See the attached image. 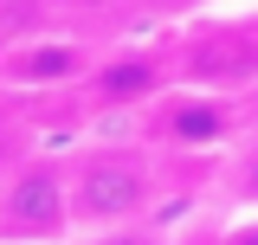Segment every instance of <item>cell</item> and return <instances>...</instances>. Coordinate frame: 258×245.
I'll use <instances>...</instances> for the list:
<instances>
[{"label":"cell","mask_w":258,"mask_h":245,"mask_svg":"<svg viewBox=\"0 0 258 245\" xmlns=\"http://www.w3.org/2000/svg\"><path fill=\"white\" fill-rule=\"evenodd\" d=\"M64 181H71V219L78 232H116L155 219L168 194V155L136 142H78L64 149Z\"/></svg>","instance_id":"cell-1"},{"label":"cell","mask_w":258,"mask_h":245,"mask_svg":"<svg viewBox=\"0 0 258 245\" xmlns=\"http://www.w3.org/2000/svg\"><path fill=\"white\" fill-rule=\"evenodd\" d=\"M52 7H58V0H0V52H7V45H26L39 32H52L45 26Z\"/></svg>","instance_id":"cell-8"},{"label":"cell","mask_w":258,"mask_h":245,"mask_svg":"<svg viewBox=\"0 0 258 245\" xmlns=\"http://www.w3.org/2000/svg\"><path fill=\"white\" fill-rule=\"evenodd\" d=\"M97 65L91 39H64V32H39L26 45H7L0 52V78L20 84V91H78Z\"/></svg>","instance_id":"cell-6"},{"label":"cell","mask_w":258,"mask_h":245,"mask_svg":"<svg viewBox=\"0 0 258 245\" xmlns=\"http://www.w3.org/2000/svg\"><path fill=\"white\" fill-rule=\"evenodd\" d=\"M213 245H258V213H239L232 226H220Z\"/></svg>","instance_id":"cell-10"},{"label":"cell","mask_w":258,"mask_h":245,"mask_svg":"<svg viewBox=\"0 0 258 245\" xmlns=\"http://www.w3.org/2000/svg\"><path fill=\"white\" fill-rule=\"evenodd\" d=\"M239 136H252L239 103L220 91H168L142 116V142L161 155H213V149H232Z\"/></svg>","instance_id":"cell-5"},{"label":"cell","mask_w":258,"mask_h":245,"mask_svg":"<svg viewBox=\"0 0 258 245\" xmlns=\"http://www.w3.org/2000/svg\"><path fill=\"white\" fill-rule=\"evenodd\" d=\"M142 7H187V0H142Z\"/></svg>","instance_id":"cell-12"},{"label":"cell","mask_w":258,"mask_h":245,"mask_svg":"<svg viewBox=\"0 0 258 245\" xmlns=\"http://www.w3.org/2000/svg\"><path fill=\"white\" fill-rule=\"evenodd\" d=\"M174 84V58L168 45H116V52H97L91 78L78 84L91 116H149Z\"/></svg>","instance_id":"cell-4"},{"label":"cell","mask_w":258,"mask_h":245,"mask_svg":"<svg viewBox=\"0 0 258 245\" xmlns=\"http://www.w3.org/2000/svg\"><path fill=\"white\" fill-rule=\"evenodd\" d=\"M168 58H174V84L181 91H220V97H239L258 84V26H187L168 39Z\"/></svg>","instance_id":"cell-3"},{"label":"cell","mask_w":258,"mask_h":245,"mask_svg":"<svg viewBox=\"0 0 258 245\" xmlns=\"http://www.w3.org/2000/svg\"><path fill=\"white\" fill-rule=\"evenodd\" d=\"M220 181H226V200H232L239 213H258V129H252V136H239V142L226 149Z\"/></svg>","instance_id":"cell-7"},{"label":"cell","mask_w":258,"mask_h":245,"mask_svg":"<svg viewBox=\"0 0 258 245\" xmlns=\"http://www.w3.org/2000/svg\"><path fill=\"white\" fill-rule=\"evenodd\" d=\"M71 181L58 149H26V161L0 181V245H71Z\"/></svg>","instance_id":"cell-2"},{"label":"cell","mask_w":258,"mask_h":245,"mask_svg":"<svg viewBox=\"0 0 258 245\" xmlns=\"http://www.w3.org/2000/svg\"><path fill=\"white\" fill-rule=\"evenodd\" d=\"M181 245H213V232H181Z\"/></svg>","instance_id":"cell-11"},{"label":"cell","mask_w":258,"mask_h":245,"mask_svg":"<svg viewBox=\"0 0 258 245\" xmlns=\"http://www.w3.org/2000/svg\"><path fill=\"white\" fill-rule=\"evenodd\" d=\"M71 245H181L161 219H142V226H116V232H78Z\"/></svg>","instance_id":"cell-9"}]
</instances>
